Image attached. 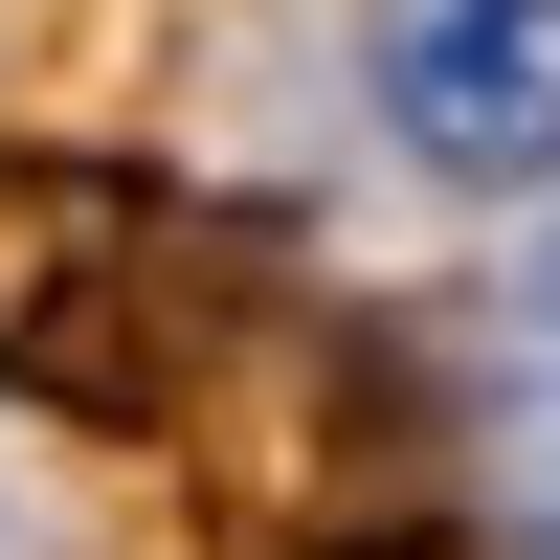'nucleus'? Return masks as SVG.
Segmentation results:
<instances>
[{"label":"nucleus","instance_id":"1","mask_svg":"<svg viewBox=\"0 0 560 560\" xmlns=\"http://www.w3.org/2000/svg\"><path fill=\"white\" fill-rule=\"evenodd\" d=\"M382 113L471 179L560 158V0H382Z\"/></svg>","mask_w":560,"mask_h":560}]
</instances>
